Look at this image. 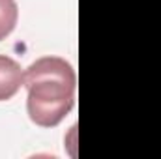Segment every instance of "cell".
Masks as SVG:
<instances>
[{
	"label": "cell",
	"instance_id": "1",
	"mask_svg": "<svg viewBox=\"0 0 161 159\" xmlns=\"http://www.w3.org/2000/svg\"><path fill=\"white\" fill-rule=\"evenodd\" d=\"M26 111L40 127H54L69 114L75 103L77 77L73 66L60 56H43L23 73Z\"/></svg>",
	"mask_w": 161,
	"mask_h": 159
},
{
	"label": "cell",
	"instance_id": "2",
	"mask_svg": "<svg viewBox=\"0 0 161 159\" xmlns=\"http://www.w3.org/2000/svg\"><path fill=\"white\" fill-rule=\"evenodd\" d=\"M23 86V69L17 60L0 54V101L11 99Z\"/></svg>",
	"mask_w": 161,
	"mask_h": 159
},
{
	"label": "cell",
	"instance_id": "3",
	"mask_svg": "<svg viewBox=\"0 0 161 159\" xmlns=\"http://www.w3.org/2000/svg\"><path fill=\"white\" fill-rule=\"evenodd\" d=\"M19 19V8L15 0H0V41L6 40Z\"/></svg>",
	"mask_w": 161,
	"mask_h": 159
}]
</instances>
